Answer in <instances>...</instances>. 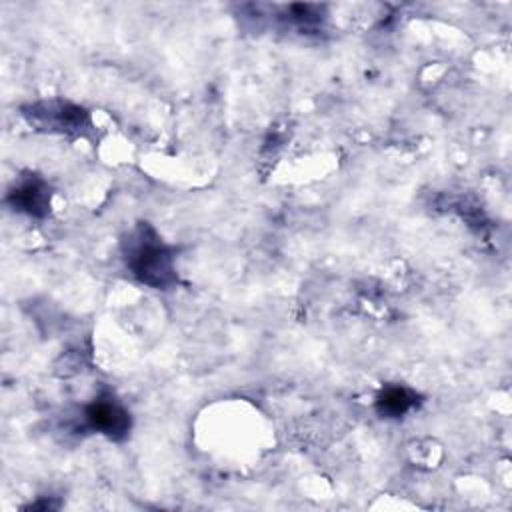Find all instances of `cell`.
Instances as JSON below:
<instances>
[{
  "mask_svg": "<svg viewBox=\"0 0 512 512\" xmlns=\"http://www.w3.org/2000/svg\"><path fill=\"white\" fill-rule=\"evenodd\" d=\"M30 122H38L40 126H48L54 132H78L88 124V114L70 102H42L30 106L26 112Z\"/></svg>",
  "mask_w": 512,
  "mask_h": 512,
  "instance_id": "3",
  "label": "cell"
},
{
  "mask_svg": "<svg viewBox=\"0 0 512 512\" xmlns=\"http://www.w3.org/2000/svg\"><path fill=\"white\" fill-rule=\"evenodd\" d=\"M82 420L90 432L102 434L110 440H124L132 428L130 412L120 400L112 398L110 394L98 396L90 404H86Z\"/></svg>",
  "mask_w": 512,
  "mask_h": 512,
  "instance_id": "2",
  "label": "cell"
},
{
  "mask_svg": "<svg viewBox=\"0 0 512 512\" xmlns=\"http://www.w3.org/2000/svg\"><path fill=\"white\" fill-rule=\"evenodd\" d=\"M126 268L144 286L168 288L176 282L174 254L150 226H138L126 244Z\"/></svg>",
  "mask_w": 512,
  "mask_h": 512,
  "instance_id": "1",
  "label": "cell"
},
{
  "mask_svg": "<svg viewBox=\"0 0 512 512\" xmlns=\"http://www.w3.org/2000/svg\"><path fill=\"white\" fill-rule=\"evenodd\" d=\"M418 406V394L402 384H388L376 396V410L382 418H402Z\"/></svg>",
  "mask_w": 512,
  "mask_h": 512,
  "instance_id": "5",
  "label": "cell"
},
{
  "mask_svg": "<svg viewBox=\"0 0 512 512\" xmlns=\"http://www.w3.org/2000/svg\"><path fill=\"white\" fill-rule=\"evenodd\" d=\"M8 200L14 210L34 218H42L50 210V188L42 178L28 176L20 180L14 190H10Z\"/></svg>",
  "mask_w": 512,
  "mask_h": 512,
  "instance_id": "4",
  "label": "cell"
}]
</instances>
